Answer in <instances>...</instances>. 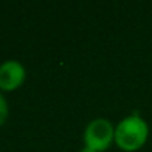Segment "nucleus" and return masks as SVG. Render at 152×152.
<instances>
[{
    "label": "nucleus",
    "mask_w": 152,
    "mask_h": 152,
    "mask_svg": "<svg viewBox=\"0 0 152 152\" xmlns=\"http://www.w3.org/2000/svg\"><path fill=\"white\" fill-rule=\"evenodd\" d=\"M148 137L149 127L137 113L122 118L115 127V145L125 152H134L140 149L146 143Z\"/></svg>",
    "instance_id": "obj_1"
},
{
    "label": "nucleus",
    "mask_w": 152,
    "mask_h": 152,
    "mask_svg": "<svg viewBox=\"0 0 152 152\" xmlns=\"http://www.w3.org/2000/svg\"><path fill=\"white\" fill-rule=\"evenodd\" d=\"M85 146L94 149L96 152H103L115 143V127L106 118H96L88 122L84 131Z\"/></svg>",
    "instance_id": "obj_2"
},
{
    "label": "nucleus",
    "mask_w": 152,
    "mask_h": 152,
    "mask_svg": "<svg viewBox=\"0 0 152 152\" xmlns=\"http://www.w3.org/2000/svg\"><path fill=\"white\" fill-rule=\"evenodd\" d=\"M9 115V107H8V102L5 99V96L0 93V125H3L5 121L8 119Z\"/></svg>",
    "instance_id": "obj_4"
},
{
    "label": "nucleus",
    "mask_w": 152,
    "mask_h": 152,
    "mask_svg": "<svg viewBox=\"0 0 152 152\" xmlns=\"http://www.w3.org/2000/svg\"><path fill=\"white\" fill-rule=\"evenodd\" d=\"M26 81V67L17 60H6L0 64V90L14 91Z\"/></svg>",
    "instance_id": "obj_3"
},
{
    "label": "nucleus",
    "mask_w": 152,
    "mask_h": 152,
    "mask_svg": "<svg viewBox=\"0 0 152 152\" xmlns=\"http://www.w3.org/2000/svg\"><path fill=\"white\" fill-rule=\"evenodd\" d=\"M79 152H96V151H94V149H91V148H88V146H84Z\"/></svg>",
    "instance_id": "obj_5"
}]
</instances>
